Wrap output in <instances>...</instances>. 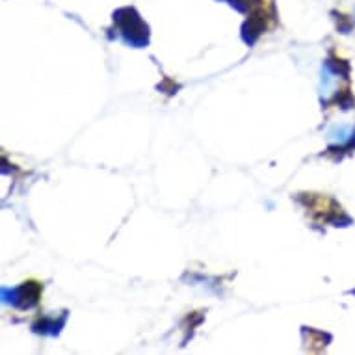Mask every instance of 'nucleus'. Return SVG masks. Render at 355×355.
Returning <instances> with one entry per match:
<instances>
[]
</instances>
